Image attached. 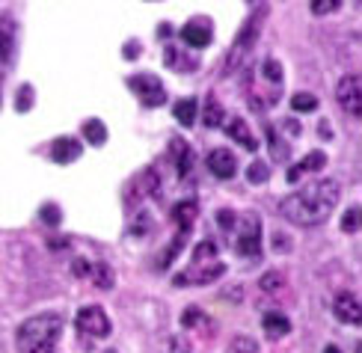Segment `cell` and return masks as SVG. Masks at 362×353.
Masks as SVG:
<instances>
[{
    "label": "cell",
    "mask_w": 362,
    "mask_h": 353,
    "mask_svg": "<svg viewBox=\"0 0 362 353\" xmlns=\"http://www.w3.org/2000/svg\"><path fill=\"white\" fill-rule=\"evenodd\" d=\"M262 74H264V78L270 81V83H282V66L276 63V59H264V66H262Z\"/></svg>",
    "instance_id": "f1b7e54d"
},
{
    "label": "cell",
    "mask_w": 362,
    "mask_h": 353,
    "mask_svg": "<svg viewBox=\"0 0 362 353\" xmlns=\"http://www.w3.org/2000/svg\"><path fill=\"white\" fill-rule=\"evenodd\" d=\"M170 353H193V350H190V342H187V339L175 335V339L170 342Z\"/></svg>",
    "instance_id": "836d02e7"
},
{
    "label": "cell",
    "mask_w": 362,
    "mask_h": 353,
    "mask_svg": "<svg viewBox=\"0 0 362 353\" xmlns=\"http://www.w3.org/2000/svg\"><path fill=\"white\" fill-rule=\"evenodd\" d=\"M333 315L341 320V324H351V327L359 324V320H362V306H359V297L354 294V291H341V294L336 297Z\"/></svg>",
    "instance_id": "9c48e42d"
},
{
    "label": "cell",
    "mask_w": 362,
    "mask_h": 353,
    "mask_svg": "<svg viewBox=\"0 0 362 353\" xmlns=\"http://www.w3.org/2000/svg\"><path fill=\"white\" fill-rule=\"evenodd\" d=\"M282 285V273H264L262 276V288L264 291H276Z\"/></svg>",
    "instance_id": "d6a6232c"
},
{
    "label": "cell",
    "mask_w": 362,
    "mask_h": 353,
    "mask_svg": "<svg viewBox=\"0 0 362 353\" xmlns=\"http://www.w3.org/2000/svg\"><path fill=\"white\" fill-rule=\"evenodd\" d=\"M315 107H318V98L309 96V92H297V96L291 98V110L294 113H312Z\"/></svg>",
    "instance_id": "7402d4cb"
},
{
    "label": "cell",
    "mask_w": 362,
    "mask_h": 353,
    "mask_svg": "<svg viewBox=\"0 0 362 353\" xmlns=\"http://www.w3.org/2000/svg\"><path fill=\"white\" fill-rule=\"evenodd\" d=\"M262 330H264L267 339H285V335L291 332V320L282 312H267L262 318Z\"/></svg>",
    "instance_id": "9a60e30c"
},
{
    "label": "cell",
    "mask_w": 362,
    "mask_h": 353,
    "mask_svg": "<svg viewBox=\"0 0 362 353\" xmlns=\"http://www.w3.org/2000/svg\"><path fill=\"white\" fill-rule=\"evenodd\" d=\"M235 250L244 258H252V262L262 258V220H259V214H244V217H240Z\"/></svg>",
    "instance_id": "277c9868"
},
{
    "label": "cell",
    "mask_w": 362,
    "mask_h": 353,
    "mask_svg": "<svg viewBox=\"0 0 362 353\" xmlns=\"http://www.w3.org/2000/svg\"><path fill=\"white\" fill-rule=\"evenodd\" d=\"M74 327L83 335H89V339H104V335H110V330H113L110 318L101 306H83V309L74 315Z\"/></svg>",
    "instance_id": "5b68a950"
},
{
    "label": "cell",
    "mask_w": 362,
    "mask_h": 353,
    "mask_svg": "<svg viewBox=\"0 0 362 353\" xmlns=\"http://www.w3.org/2000/svg\"><path fill=\"white\" fill-rule=\"evenodd\" d=\"M324 163H327L324 151H309V155L300 161V173H318V170H324Z\"/></svg>",
    "instance_id": "603a6c76"
},
{
    "label": "cell",
    "mask_w": 362,
    "mask_h": 353,
    "mask_svg": "<svg viewBox=\"0 0 362 353\" xmlns=\"http://www.w3.org/2000/svg\"><path fill=\"white\" fill-rule=\"evenodd\" d=\"M205 166H208V173L214 175V178H232L235 173H238V161H235V155L229 149H214L208 155V161H205Z\"/></svg>",
    "instance_id": "30bf717a"
},
{
    "label": "cell",
    "mask_w": 362,
    "mask_h": 353,
    "mask_svg": "<svg viewBox=\"0 0 362 353\" xmlns=\"http://www.w3.org/2000/svg\"><path fill=\"white\" fill-rule=\"evenodd\" d=\"M128 86L134 89V96L140 98L143 107H160L167 101V89L155 78V74H137V78H128Z\"/></svg>",
    "instance_id": "8992f818"
},
{
    "label": "cell",
    "mask_w": 362,
    "mask_h": 353,
    "mask_svg": "<svg viewBox=\"0 0 362 353\" xmlns=\"http://www.w3.org/2000/svg\"><path fill=\"white\" fill-rule=\"evenodd\" d=\"M175 122L178 125H185V128H190L193 122H196V116H199V101L196 98H181L178 104H175Z\"/></svg>",
    "instance_id": "e0dca14e"
},
{
    "label": "cell",
    "mask_w": 362,
    "mask_h": 353,
    "mask_svg": "<svg viewBox=\"0 0 362 353\" xmlns=\"http://www.w3.org/2000/svg\"><path fill=\"white\" fill-rule=\"evenodd\" d=\"M312 15H333L341 9V0H309Z\"/></svg>",
    "instance_id": "d4e9b609"
},
{
    "label": "cell",
    "mask_w": 362,
    "mask_h": 353,
    "mask_svg": "<svg viewBox=\"0 0 362 353\" xmlns=\"http://www.w3.org/2000/svg\"><path fill=\"white\" fill-rule=\"evenodd\" d=\"M173 217L178 220L181 232H190V223L196 220V202L190 199V202H181V205H175V214H173Z\"/></svg>",
    "instance_id": "ffe728a7"
},
{
    "label": "cell",
    "mask_w": 362,
    "mask_h": 353,
    "mask_svg": "<svg viewBox=\"0 0 362 353\" xmlns=\"http://www.w3.org/2000/svg\"><path fill=\"white\" fill-rule=\"evenodd\" d=\"M339 199H341V184L336 178H318V181H309L300 190L285 196L279 202V214L294 226L312 228V226H321L329 220V214L339 205Z\"/></svg>",
    "instance_id": "6da1fadb"
},
{
    "label": "cell",
    "mask_w": 362,
    "mask_h": 353,
    "mask_svg": "<svg viewBox=\"0 0 362 353\" xmlns=\"http://www.w3.org/2000/svg\"><path fill=\"white\" fill-rule=\"evenodd\" d=\"M247 178H250L252 184H264V181L270 178V170H267V163H264V161H255V163H250V170H247Z\"/></svg>",
    "instance_id": "484cf974"
},
{
    "label": "cell",
    "mask_w": 362,
    "mask_h": 353,
    "mask_svg": "<svg viewBox=\"0 0 362 353\" xmlns=\"http://www.w3.org/2000/svg\"><path fill=\"white\" fill-rule=\"evenodd\" d=\"M86 276H93V282L98 285V288H104V291H107V288H113V270L107 267V265H89V273Z\"/></svg>",
    "instance_id": "44dd1931"
},
{
    "label": "cell",
    "mask_w": 362,
    "mask_h": 353,
    "mask_svg": "<svg viewBox=\"0 0 362 353\" xmlns=\"http://www.w3.org/2000/svg\"><path fill=\"white\" fill-rule=\"evenodd\" d=\"M300 175H303V173H300V166H291V170H288V181H291V184H294Z\"/></svg>",
    "instance_id": "d590c367"
},
{
    "label": "cell",
    "mask_w": 362,
    "mask_h": 353,
    "mask_svg": "<svg viewBox=\"0 0 362 353\" xmlns=\"http://www.w3.org/2000/svg\"><path fill=\"white\" fill-rule=\"evenodd\" d=\"M223 265H211V267H202V265H193L190 270H185V273H178L175 276V285L181 288V285H205V282H211V279H217V276H223Z\"/></svg>",
    "instance_id": "8fae6325"
},
{
    "label": "cell",
    "mask_w": 362,
    "mask_h": 353,
    "mask_svg": "<svg viewBox=\"0 0 362 353\" xmlns=\"http://www.w3.org/2000/svg\"><path fill=\"white\" fill-rule=\"evenodd\" d=\"M229 353H259V345L250 335H238V339L229 345Z\"/></svg>",
    "instance_id": "4316f807"
},
{
    "label": "cell",
    "mask_w": 362,
    "mask_h": 353,
    "mask_svg": "<svg viewBox=\"0 0 362 353\" xmlns=\"http://www.w3.org/2000/svg\"><path fill=\"white\" fill-rule=\"evenodd\" d=\"M15 57V21L9 15L0 18V63L9 66Z\"/></svg>",
    "instance_id": "5bb4252c"
},
{
    "label": "cell",
    "mask_w": 362,
    "mask_h": 353,
    "mask_svg": "<svg viewBox=\"0 0 362 353\" xmlns=\"http://www.w3.org/2000/svg\"><path fill=\"white\" fill-rule=\"evenodd\" d=\"M59 335H63V315L39 312L18 327L15 345H18V353H54Z\"/></svg>",
    "instance_id": "7a4b0ae2"
},
{
    "label": "cell",
    "mask_w": 362,
    "mask_h": 353,
    "mask_svg": "<svg viewBox=\"0 0 362 353\" xmlns=\"http://www.w3.org/2000/svg\"><path fill=\"white\" fill-rule=\"evenodd\" d=\"M336 101L341 104V110L348 116H359L362 113V81L359 74H344L336 86Z\"/></svg>",
    "instance_id": "52a82bcc"
},
{
    "label": "cell",
    "mask_w": 362,
    "mask_h": 353,
    "mask_svg": "<svg viewBox=\"0 0 362 353\" xmlns=\"http://www.w3.org/2000/svg\"><path fill=\"white\" fill-rule=\"evenodd\" d=\"M214 255H217V247L211 241H205L193 250V265H208V262H214Z\"/></svg>",
    "instance_id": "cb8c5ba5"
},
{
    "label": "cell",
    "mask_w": 362,
    "mask_h": 353,
    "mask_svg": "<svg viewBox=\"0 0 362 353\" xmlns=\"http://www.w3.org/2000/svg\"><path fill=\"white\" fill-rule=\"evenodd\" d=\"M223 116H226V110L220 107V101H217L214 96H208V98H205V113H202L205 128H220V125H223Z\"/></svg>",
    "instance_id": "d6986e66"
},
{
    "label": "cell",
    "mask_w": 362,
    "mask_h": 353,
    "mask_svg": "<svg viewBox=\"0 0 362 353\" xmlns=\"http://www.w3.org/2000/svg\"><path fill=\"white\" fill-rule=\"evenodd\" d=\"M341 226H344V232H356V228H359V208H351L348 214H344Z\"/></svg>",
    "instance_id": "4dcf8cb0"
},
{
    "label": "cell",
    "mask_w": 362,
    "mask_h": 353,
    "mask_svg": "<svg viewBox=\"0 0 362 353\" xmlns=\"http://www.w3.org/2000/svg\"><path fill=\"white\" fill-rule=\"evenodd\" d=\"M185 243H187V232H178V235H175V241L170 243V250L163 253V258H160V267H167V265L173 262V258H175V253H178L181 247H185Z\"/></svg>",
    "instance_id": "83f0119b"
},
{
    "label": "cell",
    "mask_w": 362,
    "mask_h": 353,
    "mask_svg": "<svg viewBox=\"0 0 362 353\" xmlns=\"http://www.w3.org/2000/svg\"><path fill=\"white\" fill-rule=\"evenodd\" d=\"M170 155L175 158V170H178V175H187V173H190V166H193V151H190V146H187L185 140H173Z\"/></svg>",
    "instance_id": "2e32d148"
},
{
    "label": "cell",
    "mask_w": 362,
    "mask_h": 353,
    "mask_svg": "<svg viewBox=\"0 0 362 353\" xmlns=\"http://www.w3.org/2000/svg\"><path fill=\"white\" fill-rule=\"evenodd\" d=\"M226 134H229V140H238V146H244V149H250V151L259 149V140H255L252 128H250L240 116H232L229 122H226Z\"/></svg>",
    "instance_id": "4fadbf2b"
},
{
    "label": "cell",
    "mask_w": 362,
    "mask_h": 353,
    "mask_svg": "<svg viewBox=\"0 0 362 353\" xmlns=\"http://www.w3.org/2000/svg\"><path fill=\"white\" fill-rule=\"evenodd\" d=\"M178 36L185 39V45H190V48H208L211 39H214V30H211L208 18H193V21H187L185 27H181Z\"/></svg>",
    "instance_id": "ba28073f"
},
{
    "label": "cell",
    "mask_w": 362,
    "mask_h": 353,
    "mask_svg": "<svg viewBox=\"0 0 362 353\" xmlns=\"http://www.w3.org/2000/svg\"><path fill=\"white\" fill-rule=\"evenodd\" d=\"M217 220H220V226H223V228H232V226H235V214L220 211V214H217Z\"/></svg>",
    "instance_id": "e575fe53"
},
{
    "label": "cell",
    "mask_w": 362,
    "mask_h": 353,
    "mask_svg": "<svg viewBox=\"0 0 362 353\" xmlns=\"http://www.w3.org/2000/svg\"><path fill=\"white\" fill-rule=\"evenodd\" d=\"M324 353H341V350H339V347H336V345H329V347H327V350H324Z\"/></svg>",
    "instance_id": "8d00e7d4"
},
{
    "label": "cell",
    "mask_w": 362,
    "mask_h": 353,
    "mask_svg": "<svg viewBox=\"0 0 362 353\" xmlns=\"http://www.w3.org/2000/svg\"><path fill=\"white\" fill-rule=\"evenodd\" d=\"M83 137L89 146H104L107 143V128H104L101 119H86L83 122Z\"/></svg>",
    "instance_id": "ac0fdd59"
},
{
    "label": "cell",
    "mask_w": 362,
    "mask_h": 353,
    "mask_svg": "<svg viewBox=\"0 0 362 353\" xmlns=\"http://www.w3.org/2000/svg\"><path fill=\"white\" fill-rule=\"evenodd\" d=\"M42 220L48 223V226H57L59 220H63V214L57 211V205H45V208H42Z\"/></svg>",
    "instance_id": "1f68e13d"
},
{
    "label": "cell",
    "mask_w": 362,
    "mask_h": 353,
    "mask_svg": "<svg viewBox=\"0 0 362 353\" xmlns=\"http://www.w3.org/2000/svg\"><path fill=\"white\" fill-rule=\"evenodd\" d=\"M81 151H83L81 140H74V137H59V140H54V146H51V161L66 166V163L78 161Z\"/></svg>",
    "instance_id": "7c38bea8"
},
{
    "label": "cell",
    "mask_w": 362,
    "mask_h": 353,
    "mask_svg": "<svg viewBox=\"0 0 362 353\" xmlns=\"http://www.w3.org/2000/svg\"><path fill=\"white\" fill-rule=\"evenodd\" d=\"M30 104H33V86L24 83V86L18 89V101H15V110L24 113V110H30Z\"/></svg>",
    "instance_id": "f546056e"
},
{
    "label": "cell",
    "mask_w": 362,
    "mask_h": 353,
    "mask_svg": "<svg viewBox=\"0 0 362 353\" xmlns=\"http://www.w3.org/2000/svg\"><path fill=\"white\" fill-rule=\"evenodd\" d=\"M264 18H267V9L262 6L255 15H250L244 27L238 30L232 48H229V54H226V71H238V69L247 66V59L252 57V48H255L259 33H262V27H264Z\"/></svg>",
    "instance_id": "3957f363"
}]
</instances>
